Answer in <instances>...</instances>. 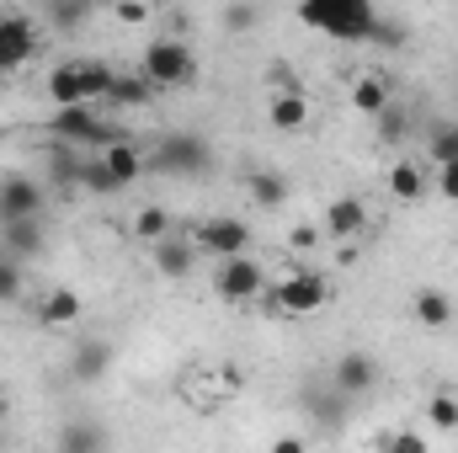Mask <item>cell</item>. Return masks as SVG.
Here are the masks:
<instances>
[{
  "label": "cell",
  "mask_w": 458,
  "mask_h": 453,
  "mask_svg": "<svg viewBox=\"0 0 458 453\" xmlns=\"http://www.w3.org/2000/svg\"><path fill=\"white\" fill-rule=\"evenodd\" d=\"M427 422H432V427H443V432H458V395L437 389V395L427 400Z\"/></svg>",
  "instance_id": "f546056e"
},
{
  "label": "cell",
  "mask_w": 458,
  "mask_h": 453,
  "mask_svg": "<svg viewBox=\"0 0 458 453\" xmlns=\"http://www.w3.org/2000/svg\"><path fill=\"white\" fill-rule=\"evenodd\" d=\"M107 443V432L102 427H91V422H81V427H64L59 432V449L64 453H91V449H102Z\"/></svg>",
  "instance_id": "f1b7e54d"
},
{
  "label": "cell",
  "mask_w": 458,
  "mask_h": 453,
  "mask_svg": "<svg viewBox=\"0 0 458 453\" xmlns=\"http://www.w3.org/2000/svg\"><path fill=\"white\" fill-rule=\"evenodd\" d=\"M437 192H443L448 203H458V160H448V166H437Z\"/></svg>",
  "instance_id": "d590c367"
},
{
  "label": "cell",
  "mask_w": 458,
  "mask_h": 453,
  "mask_svg": "<svg viewBox=\"0 0 458 453\" xmlns=\"http://www.w3.org/2000/svg\"><path fill=\"white\" fill-rule=\"evenodd\" d=\"M331 384L352 395V400H362V395H373V384H378V357L373 352H342L336 363H331Z\"/></svg>",
  "instance_id": "30bf717a"
},
{
  "label": "cell",
  "mask_w": 458,
  "mask_h": 453,
  "mask_svg": "<svg viewBox=\"0 0 458 453\" xmlns=\"http://www.w3.org/2000/svg\"><path fill=\"white\" fill-rule=\"evenodd\" d=\"M411 315H416V326H421V331H432V337L454 331V321H458L454 299H448L443 288H416V299H411Z\"/></svg>",
  "instance_id": "7c38bea8"
},
{
  "label": "cell",
  "mask_w": 458,
  "mask_h": 453,
  "mask_svg": "<svg viewBox=\"0 0 458 453\" xmlns=\"http://www.w3.org/2000/svg\"><path fill=\"white\" fill-rule=\"evenodd\" d=\"M267 91H299L293 70H288V64H272V70H267Z\"/></svg>",
  "instance_id": "8d00e7d4"
},
{
  "label": "cell",
  "mask_w": 458,
  "mask_h": 453,
  "mask_svg": "<svg viewBox=\"0 0 458 453\" xmlns=\"http://www.w3.org/2000/svg\"><path fill=\"white\" fill-rule=\"evenodd\" d=\"M362 229H368V209H362V198H352V192L331 198V209H326V235H331V240H357Z\"/></svg>",
  "instance_id": "5bb4252c"
},
{
  "label": "cell",
  "mask_w": 458,
  "mask_h": 453,
  "mask_svg": "<svg viewBox=\"0 0 458 453\" xmlns=\"http://www.w3.org/2000/svg\"><path fill=\"white\" fill-rule=\"evenodd\" d=\"M149 261H155V272H160V278H171V283H187V278H192V267H198V240L171 229V235L149 240Z\"/></svg>",
  "instance_id": "ba28073f"
},
{
  "label": "cell",
  "mask_w": 458,
  "mask_h": 453,
  "mask_svg": "<svg viewBox=\"0 0 458 453\" xmlns=\"http://www.w3.org/2000/svg\"><path fill=\"white\" fill-rule=\"evenodd\" d=\"M113 11L123 16V21H133V27L149 21V5H144V0H113Z\"/></svg>",
  "instance_id": "74e56055"
},
{
  "label": "cell",
  "mask_w": 458,
  "mask_h": 453,
  "mask_svg": "<svg viewBox=\"0 0 458 453\" xmlns=\"http://www.w3.org/2000/svg\"><path fill=\"white\" fill-rule=\"evenodd\" d=\"M107 373H113V341L86 337L75 346V357H70V379L75 384H102Z\"/></svg>",
  "instance_id": "4fadbf2b"
},
{
  "label": "cell",
  "mask_w": 458,
  "mask_h": 453,
  "mask_svg": "<svg viewBox=\"0 0 458 453\" xmlns=\"http://www.w3.org/2000/svg\"><path fill=\"white\" fill-rule=\"evenodd\" d=\"M389 102H394V86H389V75L368 70V75H357V81H352V107H357L362 117H378Z\"/></svg>",
  "instance_id": "9a60e30c"
},
{
  "label": "cell",
  "mask_w": 458,
  "mask_h": 453,
  "mask_svg": "<svg viewBox=\"0 0 458 453\" xmlns=\"http://www.w3.org/2000/svg\"><path fill=\"white\" fill-rule=\"evenodd\" d=\"M267 117H272V128H283V133H299V128L310 123V102H304V91H272Z\"/></svg>",
  "instance_id": "d6986e66"
},
{
  "label": "cell",
  "mask_w": 458,
  "mask_h": 453,
  "mask_svg": "<svg viewBox=\"0 0 458 453\" xmlns=\"http://www.w3.org/2000/svg\"><path fill=\"white\" fill-rule=\"evenodd\" d=\"M43 11H48V27H54V32H81L86 16L97 11V0H54V5H43Z\"/></svg>",
  "instance_id": "484cf974"
},
{
  "label": "cell",
  "mask_w": 458,
  "mask_h": 453,
  "mask_svg": "<svg viewBox=\"0 0 458 453\" xmlns=\"http://www.w3.org/2000/svg\"><path fill=\"white\" fill-rule=\"evenodd\" d=\"M149 97H155V86H149V81L133 70V75H117V81H113V97H107V107H144Z\"/></svg>",
  "instance_id": "4316f807"
},
{
  "label": "cell",
  "mask_w": 458,
  "mask_h": 453,
  "mask_svg": "<svg viewBox=\"0 0 458 453\" xmlns=\"http://www.w3.org/2000/svg\"><path fill=\"white\" fill-rule=\"evenodd\" d=\"M299 21L331 43H368L378 27V0H299Z\"/></svg>",
  "instance_id": "6da1fadb"
},
{
  "label": "cell",
  "mask_w": 458,
  "mask_h": 453,
  "mask_svg": "<svg viewBox=\"0 0 458 453\" xmlns=\"http://www.w3.org/2000/svg\"><path fill=\"white\" fill-rule=\"evenodd\" d=\"M97 5H113V0H97Z\"/></svg>",
  "instance_id": "b9f144b4"
},
{
  "label": "cell",
  "mask_w": 458,
  "mask_h": 453,
  "mask_svg": "<svg viewBox=\"0 0 458 453\" xmlns=\"http://www.w3.org/2000/svg\"><path fill=\"white\" fill-rule=\"evenodd\" d=\"M373 48H405V21H389V16H378V27H373V38H368Z\"/></svg>",
  "instance_id": "e575fe53"
},
{
  "label": "cell",
  "mask_w": 458,
  "mask_h": 453,
  "mask_svg": "<svg viewBox=\"0 0 458 453\" xmlns=\"http://www.w3.org/2000/svg\"><path fill=\"white\" fill-rule=\"evenodd\" d=\"M373 123H378V139H384V144H405V139H411V107H405V102H389Z\"/></svg>",
  "instance_id": "83f0119b"
},
{
  "label": "cell",
  "mask_w": 458,
  "mask_h": 453,
  "mask_svg": "<svg viewBox=\"0 0 458 453\" xmlns=\"http://www.w3.org/2000/svg\"><path fill=\"white\" fill-rule=\"evenodd\" d=\"M43 187L32 182V176H5L0 182V225H11V219H38L43 214Z\"/></svg>",
  "instance_id": "8fae6325"
},
{
  "label": "cell",
  "mask_w": 458,
  "mask_h": 453,
  "mask_svg": "<svg viewBox=\"0 0 458 453\" xmlns=\"http://www.w3.org/2000/svg\"><path fill=\"white\" fill-rule=\"evenodd\" d=\"M81 192H91V198H113L123 192L117 187V176L107 171V160H102V150H91V155H81V182H75Z\"/></svg>",
  "instance_id": "ffe728a7"
},
{
  "label": "cell",
  "mask_w": 458,
  "mask_h": 453,
  "mask_svg": "<svg viewBox=\"0 0 458 453\" xmlns=\"http://www.w3.org/2000/svg\"><path fill=\"white\" fill-rule=\"evenodd\" d=\"M21 299V256L0 251V304H16Z\"/></svg>",
  "instance_id": "1f68e13d"
},
{
  "label": "cell",
  "mask_w": 458,
  "mask_h": 453,
  "mask_svg": "<svg viewBox=\"0 0 458 453\" xmlns=\"http://www.w3.org/2000/svg\"><path fill=\"white\" fill-rule=\"evenodd\" d=\"M256 21H261V5H256V0H229L225 5V27L229 32L245 38V32H256Z\"/></svg>",
  "instance_id": "4dcf8cb0"
},
{
  "label": "cell",
  "mask_w": 458,
  "mask_h": 453,
  "mask_svg": "<svg viewBox=\"0 0 458 453\" xmlns=\"http://www.w3.org/2000/svg\"><path fill=\"white\" fill-rule=\"evenodd\" d=\"M288 240H293L299 251H310V245H315V229H310V225H299V229H293V235H288Z\"/></svg>",
  "instance_id": "ab89813d"
},
{
  "label": "cell",
  "mask_w": 458,
  "mask_h": 453,
  "mask_svg": "<svg viewBox=\"0 0 458 453\" xmlns=\"http://www.w3.org/2000/svg\"><path fill=\"white\" fill-rule=\"evenodd\" d=\"M38 54V21L21 11H0V75H16Z\"/></svg>",
  "instance_id": "52a82bcc"
},
{
  "label": "cell",
  "mask_w": 458,
  "mask_h": 453,
  "mask_svg": "<svg viewBox=\"0 0 458 453\" xmlns=\"http://www.w3.org/2000/svg\"><path fill=\"white\" fill-rule=\"evenodd\" d=\"M144 160H149V171H160V176H203V171L214 166V150H208V139H198V133H165Z\"/></svg>",
  "instance_id": "3957f363"
},
{
  "label": "cell",
  "mask_w": 458,
  "mask_h": 453,
  "mask_svg": "<svg viewBox=\"0 0 458 453\" xmlns=\"http://www.w3.org/2000/svg\"><path fill=\"white\" fill-rule=\"evenodd\" d=\"M304 400H310V416H320V427H342L346 406H352V395H342L336 384H326V389H304Z\"/></svg>",
  "instance_id": "44dd1931"
},
{
  "label": "cell",
  "mask_w": 458,
  "mask_h": 453,
  "mask_svg": "<svg viewBox=\"0 0 458 453\" xmlns=\"http://www.w3.org/2000/svg\"><path fill=\"white\" fill-rule=\"evenodd\" d=\"M113 81H117V70L107 59H81V86H86V102H91V107H107Z\"/></svg>",
  "instance_id": "603a6c76"
},
{
  "label": "cell",
  "mask_w": 458,
  "mask_h": 453,
  "mask_svg": "<svg viewBox=\"0 0 458 453\" xmlns=\"http://www.w3.org/2000/svg\"><path fill=\"white\" fill-rule=\"evenodd\" d=\"M102 160H107V171L117 176V187H133V182L144 176V166H149L144 150H139L133 139H113V144L102 150Z\"/></svg>",
  "instance_id": "2e32d148"
},
{
  "label": "cell",
  "mask_w": 458,
  "mask_h": 453,
  "mask_svg": "<svg viewBox=\"0 0 458 453\" xmlns=\"http://www.w3.org/2000/svg\"><path fill=\"white\" fill-rule=\"evenodd\" d=\"M75 321H81V294H75V288H54V294L43 299V326L59 331V326H75Z\"/></svg>",
  "instance_id": "d4e9b609"
},
{
  "label": "cell",
  "mask_w": 458,
  "mask_h": 453,
  "mask_svg": "<svg viewBox=\"0 0 458 453\" xmlns=\"http://www.w3.org/2000/svg\"><path fill=\"white\" fill-rule=\"evenodd\" d=\"M389 192H394L400 203H421V198H427V176H421V166H416V160H394V171H389Z\"/></svg>",
  "instance_id": "cb8c5ba5"
},
{
  "label": "cell",
  "mask_w": 458,
  "mask_h": 453,
  "mask_svg": "<svg viewBox=\"0 0 458 453\" xmlns=\"http://www.w3.org/2000/svg\"><path fill=\"white\" fill-rule=\"evenodd\" d=\"M245 192H250L256 209H283V203H288V176H277V171H250V176H245Z\"/></svg>",
  "instance_id": "7402d4cb"
},
{
  "label": "cell",
  "mask_w": 458,
  "mask_h": 453,
  "mask_svg": "<svg viewBox=\"0 0 458 453\" xmlns=\"http://www.w3.org/2000/svg\"><path fill=\"white\" fill-rule=\"evenodd\" d=\"M427 150H432V160H437V166L458 160V123H437V128H432V139H427Z\"/></svg>",
  "instance_id": "d6a6232c"
},
{
  "label": "cell",
  "mask_w": 458,
  "mask_h": 453,
  "mask_svg": "<svg viewBox=\"0 0 458 453\" xmlns=\"http://www.w3.org/2000/svg\"><path fill=\"white\" fill-rule=\"evenodd\" d=\"M299 449H304L299 438H277V443H272V453H299Z\"/></svg>",
  "instance_id": "60d3db41"
},
{
  "label": "cell",
  "mask_w": 458,
  "mask_h": 453,
  "mask_svg": "<svg viewBox=\"0 0 458 453\" xmlns=\"http://www.w3.org/2000/svg\"><path fill=\"white\" fill-rule=\"evenodd\" d=\"M43 86H48V102H54V107H75V102H86V86H81V59L54 64Z\"/></svg>",
  "instance_id": "e0dca14e"
},
{
  "label": "cell",
  "mask_w": 458,
  "mask_h": 453,
  "mask_svg": "<svg viewBox=\"0 0 458 453\" xmlns=\"http://www.w3.org/2000/svg\"><path fill=\"white\" fill-rule=\"evenodd\" d=\"M48 128H54V139H64V144H75V150H107L117 139V128L107 117L97 113L91 102H75V107H54L48 117Z\"/></svg>",
  "instance_id": "277c9868"
},
{
  "label": "cell",
  "mask_w": 458,
  "mask_h": 453,
  "mask_svg": "<svg viewBox=\"0 0 458 453\" xmlns=\"http://www.w3.org/2000/svg\"><path fill=\"white\" fill-rule=\"evenodd\" d=\"M192 240L208 256H240V251H250V225L245 219H229V214H214V219L192 225Z\"/></svg>",
  "instance_id": "9c48e42d"
},
{
  "label": "cell",
  "mask_w": 458,
  "mask_h": 453,
  "mask_svg": "<svg viewBox=\"0 0 458 453\" xmlns=\"http://www.w3.org/2000/svg\"><path fill=\"white\" fill-rule=\"evenodd\" d=\"M0 251L32 261L43 251V219H11V225H0Z\"/></svg>",
  "instance_id": "ac0fdd59"
},
{
  "label": "cell",
  "mask_w": 458,
  "mask_h": 453,
  "mask_svg": "<svg viewBox=\"0 0 458 453\" xmlns=\"http://www.w3.org/2000/svg\"><path fill=\"white\" fill-rule=\"evenodd\" d=\"M384 443H389V449H405V453L427 449V438H421V432H394V438H384Z\"/></svg>",
  "instance_id": "f35d334b"
},
{
  "label": "cell",
  "mask_w": 458,
  "mask_h": 453,
  "mask_svg": "<svg viewBox=\"0 0 458 453\" xmlns=\"http://www.w3.org/2000/svg\"><path fill=\"white\" fill-rule=\"evenodd\" d=\"M38 5H54V0H38Z\"/></svg>",
  "instance_id": "7bdbcfd3"
},
{
  "label": "cell",
  "mask_w": 458,
  "mask_h": 453,
  "mask_svg": "<svg viewBox=\"0 0 458 453\" xmlns=\"http://www.w3.org/2000/svg\"><path fill=\"white\" fill-rule=\"evenodd\" d=\"M326 299H331V283H326L320 272H293V278H283V283L267 288V304H272L277 315H288V321L326 310Z\"/></svg>",
  "instance_id": "5b68a950"
},
{
  "label": "cell",
  "mask_w": 458,
  "mask_h": 453,
  "mask_svg": "<svg viewBox=\"0 0 458 453\" xmlns=\"http://www.w3.org/2000/svg\"><path fill=\"white\" fill-rule=\"evenodd\" d=\"M139 75H144L155 91H182V86L198 81V54H192L182 38H155V43H144V54H139Z\"/></svg>",
  "instance_id": "7a4b0ae2"
},
{
  "label": "cell",
  "mask_w": 458,
  "mask_h": 453,
  "mask_svg": "<svg viewBox=\"0 0 458 453\" xmlns=\"http://www.w3.org/2000/svg\"><path fill=\"white\" fill-rule=\"evenodd\" d=\"M214 294H219L225 304H250V299H261V294H267V272H261V261H256L250 251H240V256H219Z\"/></svg>",
  "instance_id": "8992f818"
},
{
  "label": "cell",
  "mask_w": 458,
  "mask_h": 453,
  "mask_svg": "<svg viewBox=\"0 0 458 453\" xmlns=\"http://www.w3.org/2000/svg\"><path fill=\"white\" fill-rule=\"evenodd\" d=\"M133 235H139V240H160V235H171V214H165V209H139Z\"/></svg>",
  "instance_id": "836d02e7"
}]
</instances>
